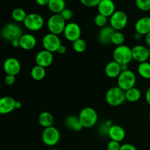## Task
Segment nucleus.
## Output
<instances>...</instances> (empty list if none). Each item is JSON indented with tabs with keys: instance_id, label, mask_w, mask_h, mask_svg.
<instances>
[{
	"instance_id": "1",
	"label": "nucleus",
	"mask_w": 150,
	"mask_h": 150,
	"mask_svg": "<svg viewBox=\"0 0 150 150\" xmlns=\"http://www.w3.org/2000/svg\"><path fill=\"white\" fill-rule=\"evenodd\" d=\"M79 120L85 128L94 127L98 121V114L92 107H85L79 114Z\"/></svg>"
},
{
	"instance_id": "2",
	"label": "nucleus",
	"mask_w": 150,
	"mask_h": 150,
	"mask_svg": "<svg viewBox=\"0 0 150 150\" xmlns=\"http://www.w3.org/2000/svg\"><path fill=\"white\" fill-rule=\"evenodd\" d=\"M105 98L108 105L117 107L122 105L126 100L125 92L119 86H113L107 91Z\"/></svg>"
},
{
	"instance_id": "3",
	"label": "nucleus",
	"mask_w": 150,
	"mask_h": 150,
	"mask_svg": "<svg viewBox=\"0 0 150 150\" xmlns=\"http://www.w3.org/2000/svg\"><path fill=\"white\" fill-rule=\"evenodd\" d=\"M113 59L120 64H128L133 60L132 48L126 45L117 46L113 51Z\"/></svg>"
},
{
	"instance_id": "4",
	"label": "nucleus",
	"mask_w": 150,
	"mask_h": 150,
	"mask_svg": "<svg viewBox=\"0 0 150 150\" xmlns=\"http://www.w3.org/2000/svg\"><path fill=\"white\" fill-rule=\"evenodd\" d=\"M66 24V21L60 14H53L50 16L47 22V26L50 33L58 36L64 32Z\"/></svg>"
},
{
	"instance_id": "5",
	"label": "nucleus",
	"mask_w": 150,
	"mask_h": 150,
	"mask_svg": "<svg viewBox=\"0 0 150 150\" xmlns=\"http://www.w3.org/2000/svg\"><path fill=\"white\" fill-rule=\"evenodd\" d=\"M21 27L17 23H8L4 25L1 31V35L4 40L13 41L16 39H20L23 35Z\"/></svg>"
},
{
	"instance_id": "6",
	"label": "nucleus",
	"mask_w": 150,
	"mask_h": 150,
	"mask_svg": "<svg viewBox=\"0 0 150 150\" xmlns=\"http://www.w3.org/2000/svg\"><path fill=\"white\" fill-rule=\"evenodd\" d=\"M136 83V76L132 70H127L120 73L117 78V86L125 92L135 87Z\"/></svg>"
},
{
	"instance_id": "7",
	"label": "nucleus",
	"mask_w": 150,
	"mask_h": 150,
	"mask_svg": "<svg viewBox=\"0 0 150 150\" xmlns=\"http://www.w3.org/2000/svg\"><path fill=\"white\" fill-rule=\"evenodd\" d=\"M23 23L28 30L38 32L43 27L44 19L42 16L38 13H32L27 14Z\"/></svg>"
},
{
	"instance_id": "8",
	"label": "nucleus",
	"mask_w": 150,
	"mask_h": 150,
	"mask_svg": "<svg viewBox=\"0 0 150 150\" xmlns=\"http://www.w3.org/2000/svg\"><path fill=\"white\" fill-rule=\"evenodd\" d=\"M110 26L115 31H122L128 23V17L124 11L116 10L110 17Z\"/></svg>"
},
{
	"instance_id": "9",
	"label": "nucleus",
	"mask_w": 150,
	"mask_h": 150,
	"mask_svg": "<svg viewBox=\"0 0 150 150\" xmlns=\"http://www.w3.org/2000/svg\"><path fill=\"white\" fill-rule=\"evenodd\" d=\"M42 140L46 146H55L60 140L59 131L54 126L44 128L42 133Z\"/></svg>"
},
{
	"instance_id": "10",
	"label": "nucleus",
	"mask_w": 150,
	"mask_h": 150,
	"mask_svg": "<svg viewBox=\"0 0 150 150\" xmlns=\"http://www.w3.org/2000/svg\"><path fill=\"white\" fill-rule=\"evenodd\" d=\"M42 44L44 50L54 53L57 52V50L62 45V42L58 35H54V34L49 32L42 38Z\"/></svg>"
},
{
	"instance_id": "11",
	"label": "nucleus",
	"mask_w": 150,
	"mask_h": 150,
	"mask_svg": "<svg viewBox=\"0 0 150 150\" xmlns=\"http://www.w3.org/2000/svg\"><path fill=\"white\" fill-rule=\"evenodd\" d=\"M64 35L66 40L70 42H73L81 38V29L77 23L70 22L66 24L64 30Z\"/></svg>"
},
{
	"instance_id": "12",
	"label": "nucleus",
	"mask_w": 150,
	"mask_h": 150,
	"mask_svg": "<svg viewBox=\"0 0 150 150\" xmlns=\"http://www.w3.org/2000/svg\"><path fill=\"white\" fill-rule=\"evenodd\" d=\"M132 56L133 59L139 63L147 62L150 58L149 48L142 45H135L132 48Z\"/></svg>"
},
{
	"instance_id": "13",
	"label": "nucleus",
	"mask_w": 150,
	"mask_h": 150,
	"mask_svg": "<svg viewBox=\"0 0 150 150\" xmlns=\"http://www.w3.org/2000/svg\"><path fill=\"white\" fill-rule=\"evenodd\" d=\"M3 68L7 75L17 76L21 71V63L18 60L14 57H9L4 61Z\"/></svg>"
},
{
	"instance_id": "14",
	"label": "nucleus",
	"mask_w": 150,
	"mask_h": 150,
	"mask_svg": "<svg viewBox=\"0 0 150 150\" xmlns=\"http://www.w3.org/2000/svg\"><path fill=\"white\" fill-rule=\"evenodd\" d=\"M53 62H54L53 53L49 52L46 50H42L39 51L35 57V62L37 65L41 66L44 68L51 66Z\"/></svg>"
},
{
	"instance_id": "15",
	"label": "nucleus",
	"mask_w": 150,
	"mask_h": 150,
	"mask_svg": "<svg viewBox=\"0 0 150 150\" xmlns=\"http://www.w3.org/2000/svg\"><path fill=\"white\" fill-rule=\"evenodd\" d=\"M97 7L98 13L107 18L111 17L116 11V6L113 0H101Z\"/></svg>"
},
{
	"instance_id": "16",
	"label": "nucleus",
	"mask_w": 150,
	"mask_h": 150,
	"mask_svg": "<svg viewBox=\"0 0 150 150\" xmlns=\"http://www.w3.org/2000/svg\"><path fill=\"white\" fill-rule=\"evenodd\" d=\"M16 100L10 96L0 98V114H7L16 109Z\"/></svg>"
},
{
	"instance_id": "17",
	"label": "nucleus",
	"mask_w": 150,
	"mask_h": 150,
	"mask_svg": "<svg viewBox=\"0 0 150 150\" xmlns=\"http://www.w3.org/2000/svg\"><path fill=\"white\" fill-rule=\"evenodd\" d=\"M125 131L124 128L120 125H111L109 127L108 131V137L111 139V140L115 141V142H121L125 138Z\"/></svg>"
},
{
	"instance_id": "18",
	"label": "nucleus",
	"mask_w": 150,
	"mask_h": 150,
	"mask_svg": "<svg viewBox=\"0 0 150 150\" xmlns=\"http://www.w3.org/2000/svg\"><path fill=\"white\" fill-rule=\"evenodd\" d=\"M136 32L140 34L142 36L147 35L150 32V17L144 16L139 18L135 23Z\"/></svg>"
},
{
	"instance_id": "19",
	"label": "nucleus",
	"mask_w": 150,
	"mask_h": 150,
	"mask_svg": "<svg viewBox=\"0 0 150 150\" xmlns=\"http://www.w3.org/2000/svg\"><path fill=\"white\" fill-rule=\"evenodd\" d=\"M20 47L23 50L29 51L36 46L37 40L34 35L31 34H23L19 39Z\"/></svg>"
},
{
	"instance_id": "20",
	"label": "nucleus",
	"mask_w": 150,
	"mask_h": 150,
	"mask_svg": "<svg viewBox=\"0 0 150 150\" xmlns=\"http://www.w3.org/2000/svg\"><path fill=\"white\" fill-rule=\"evenodd\" d=\"M122 73L120 64L115 61L109 62L105 67V73L110 79H117Z\"/></svg>"
},
{
	"instance_id": "21",
	"label": "nucleus",
	"mask_w": 150,
	"mask_h": 150,
	"mask_svg": "<svg viewBox=\"0 0 150 150\" xmlns=\"http://www.w3.org/2000/svg\"><path fill=\"white\" fill-rule=\"evenodd\" d=\"M114 29L111 26H105L101 28L98 35V40L100 42L104 45L111 43V36L114 32Z\"/></svg>"
},
{
	"instance_id": "22",
	"label": "nucleus",
	"mask_w": 150,
	"mask_h": 150,
	"mask_svg": "<svg viewBox=\"0 0 150 150\" xmlns=\"http://www.w3.org/2000/svg\"><path fill=\"white\" fill-rule=\"evenodd\" d=\"M64 125L68 129L74 131H80L83 128L79 120V117L74 115H70L64 120Z\"/></svg>"
},
{
	"instance_id": "23",
	"label": "nucleus",
	"mask_w": 150,
	"mask_h": 150,
	"mask_svg": "<svg viewBox=\"0 0 150 150\" xmlns=\"http://www.w3.org/2000/svg\"><path fill=\"white\" fill-rule=\"evenodd\" d=\"M54 119L52 114L48 111H42L38 117V122L44 128L53 126Z\"/></svg>"
},
{
	"instance_id": "24",
	"label": "nucleus",
	"mask_w": 150,
	"mask_h": 150,
	"mask_svg": "<svg viewBox=\"0 0 150 150\" xmlns=\"http://www.w3.org/2000/svg\"><path fill=\"white\" fill-rule=\"evenodd\" d=\"M48 7L54 14H60L66 8L65 0H50Z\"/></svg>"
},
{
	"instance_id": "25",
	"label": "nucleus",
	"mask_w": 150,
	"mask_h": 150,
	"mask_svg": "<svg viewBox=\"0 0 150 150\" xmlns=\"http://www.w3.org/2000/svg\"><path fill=\"white\" fill-rule=\"evenodd\" d=\"M142 98V92L136 87H133L125 91L126 100L130 103H136Z\"/></svg>"
},
{
	"instance_id": "26",
	"label": "nucleus",
	"mask_w": 150,
	"mask_h": 150,
	"mask_svg": "<svg viewBox=\"0 0 150 150\" xmlns=\"http://www.w3.org/2000/svg\"><path fill=\"white\" fill-rule=\"evenodd\" d=\"M46 70L45 68L39 65H35L31 70V76L35 81H41L45 77Z\"/></svg>"
},
{
	"instance_id": "27",
	"label": "nucleus",
	"mask_w": 150,
	"mask_h": 150,
	"mask_svg": "<svg viewBox=\"0 0 150 150\" xmlns=\"http://www.w3.org/2000/svg\"><path fill=\"white\" fill-rule=\"evenodd\" d=\"M138 73L141 77L145 79H150V63L148 62L139 63L138 66Z\"/></svg>"
},
{
	"instance_id": "28",
	"label": "nucleus",
	"mask_w": 150,
	"mask_h": 150,
	"mask_svg": "<svg viewBox=\"0 0 150 150\" xmlns=\"http://www.w3.org/2000/svg\"><path fill=\"white\" fill-rule=\"evenodd\" d=\"M12 18L13 20L16 22H23L25 18H26V11L23 9L18 7V8H15L14 10L12 11L11 13Z\"/></svg>"
},
{
	"instance_id": "29",
	"label": "nucleus",
	"mask_w": 150,
	"mask_h": 150,
	"mask_svg": "<svg viewBox=\"0 0 150 150\" xmlns=\"http://www.w3.org/2000/svg\"><path fill=\"white\" fill-rule=\"evenodd\" d=\"M125 40V35L121 32H120V31H114L112 36H111V43L117 45V46H120V45H124Z\"/></svg>"
},
{
	"instance_id": "30",
	"label": "nucleus",
	"mask_w": 150,
	"mask_h": 150,
	"mask_svg": "<svg viewBox=\"0 0 150 150\" xmlns=\"http://www.w3.org/2000/svg\"><path fill=\"white\" fill-rule=\"evenodd\" d=\"M73 48L76 52L79 54L84 52L86 49V42L81 38H79V40L73 42Z\"/></svg>"
},
{
	"instance_id": "31",
	"label": "nucleus",
	"mask_w": 150,
	"mask_h": 150,
	"mask_svg": "<svg viewBox=\"0 0 150 150\" xmlns=\"http://www.w3.org/2000/svg\"><path fill=\"white\" fill-rule=\"evenodd\" d=\"M136 4L142 11L147 12L150 10V0H136Z\"/></svg>"
},
{
	"instance_id": "32",
	"label": "nucleus",
	"mask_w": 150,
	"mask_h": 150,
	"mask_svg": "<svg viewBox=\"0 0 150 150\" xmlns=\"http://www.w3.org/2000/svg\"><path fill=\"white\" fill-rule=\"evenodd\" d=\"M94 21H95V25H96L97 26L103 28L104 27V26H106L107 23H108V18L98 13V14L95 17Z\"/></svg>"
},
{
	"instance_id": "33",
	"label": "nucleus",
	"mask_w": 150,
	"mask_h": 150,
	"mask_svg": "<svg viewBox=\"0 0 150 150\" xmlns=\"http://www.w3.org/2000/svg\"><path fill=\"white\" fill-rule=\"evenodd\" d=\"M100 1L101 0H80L81 3L87 7H98Z\"/></svg>"
},
{
	"instance_id": "34",
	"label": "nucleus",
	"mask_w": 150,
	"mask_h": 150,
	"mask_svg": "<svg viewBox=\"0 0 150 150\" xmlns=\"http://www.w3.org/2000/svg\"><path fill=\"white\" fill-rule=\"evenodd\" d=\"M62 17L64 18V20L65 21H70V19H72L73 16V11H72L69 8H65L61 13H60Z\"/></svg>"
},
{
	"instance_id": "35",
	"label": "nucleus",
	"mask_w": 150,
	"mask_h": 150,
	"mask_svg": "<svg viewBox=\"0 0 150 150\" xmlns=\"http://www.w3.org/2000/svg\"><path fill=\"white\" fill-rule=\"evenodd\" d=\"M121 144L120 142L111 140L107 145V150H120Z\"/></svg>"
},
{
	"instance_id": "36",
	"label": "nucleus",
	"mask_w": 150,
	"mask_h": 150,
	"mask_svg": "<svg viewBox=\"0 0 150 150\" xmlns=\"http://www.w3.org/2000/svg\"><path fill=\"white\" fill-rule=\"evenodd\" d=\"M4 82L8 86L14 84V83L16 82V76H12V75H7L4 78Z\"/></svg>"
},
{
	"instance_id": "37",
	"label": "nucleus",
	"mask_w": 150,
	"mask_h": 150,
	"mask_svg": "<svg viewBox=\"0 0 150 150\" xmlns=\"http://www.w3.org/2000/svg\"><path fill=\"white\" fill-rule=\"evenodd\" d=\"M120 150H137L136 146L131 144H124L121 145Z\"/></svg>"
},
{
	"instance_id": "38",
	"label": "nucleus",
	"mask_w": 150,
	"mask_h": 150,
	"mask_svg": "<svg viewBox=\"0 0 150 150\" xmlns=\"http://www.w3.org/2000/svg\"><path fill=\"white\" fill-rule=\"evenodd\" d=\"M35 1H36L37 4L40 6H48L50 0H35Z\"/></svg>"
},
{
	"instance_id": "39",
	"label": "nucleus",
	"mask_w": 150,
	"mask_h": 150,
	"mask_svg": "<svg viewBox=\"0 0 150 150\" xmlns=\"http://www.w3.org/2000/svg\"><path fill=\"white\" fill-rule=\"evenodd\" d=\"M66 51H67V48H66L65 45H62V44L60 45L59 49L57 50V52H58L59 54H64L66 53Z\"/></svg>"
},
{
	"instance_id": "40",
	"label": "nucleus",
	"mask_w": 150,
	"mask_h": 150,
	"mask_svg": "<svg viewBox=\"0 0 150 150\" xmlns=\"http://www.w3.org/2000/svg\"><path fill=\"white\" fill-rule=\"evenodd\" d=\"M10 42H11V45L14 48H18V47H20V40H19V39H16L14 40L11 41Z\"/></svg>"
},
{
	"instance_id": "41",
	"label": "nucleus",
	"mask_w": 150,
	"mask_h": 150,
	"mask_svg": "<svg viewBox=\"0 0 150 150\" xmlns=\"http://www.w3.org/2000/svg\"><path fill=\"white\" fill-rule=\"evenodd\" d=\"M145 99L148 105H150V87L146 90V94H145Z\"/></svg>"
},
{
	"instance_id": "42",
	"label": "nucleus",
	"mask_w": 150,
	"mask_h": 150,
	"mask_svg": "<svg viewBox=\"0 0 150 150\" xmlns=\"http://www.w3.org/2000/svg\"><path fill=\"white\" fill-rule=\"evenodd\" d=\"M145 42L148 46L150 47V32L145 35Z\"/></svg>"
},
{
	"instance_id": "43",
	"label": "nucleus",
	"mask_w": 150,
	"mask_h": 150,
	"mask_svg": "<svg viewBox=\"0 0 150 150\" xmlns=\"http://www.w3.org/2000/svg\"><path fill=\"white\" fill-rule=\"evenodd\" d=\"M120 67H121L122 72L126 71V70H129L128 64H120Z\"/></svg>"
},
{
	"instance_id": "44",
	"label": "nucleus",
	"mask_w": 150,
	"mask_h": 150,
	"mask_svg": "<svg viewBox=\"0 0 150 150\" xmlns=\"http://www.w3.org/2000/svg\"><path fill=\"white\" fill-rule=\"evenodd\" d=\"M22 107V103L20 101H16V109H19Z\"/></svg>"
},
{
	"instance_id": "45",
	"label": "nucleus",
	"mask_w": 150,
	"mask_h": 150,
	"mask_svg": "<svg viewBox=\"0 0 150 150\" xmlns=\"http://www.w3.org/2000/svg\"><path fill=\"white\" fill-rule=\"evenodd\" d=\"M142 35H140V34L137 33V32H136L134 35V38L136 40H140L141 38H142Z\"/></svg>"
},
{
	"instance_id": "46",
	"label": "nucleus",
	"mask_w": 150,
	"mask_h": 150,
	"mask_svg": "<svg viewBox=\"0 0 150 150\" xmlns=\"http://www.w3.org/2000/svg\"><path fill=\"white\" fill-rule=\"evenodd\" d=\"M51 150H59V149H51Z\"/></svg>"
},
{
	"instance_id": "47",
	"label": "nucleus",
	"mask_w": 150,
	"mask_h": 150,
	"mask_svg": "<svg viewBox=\"0 0 150 150\" xmlns=\"http://www.w3.org/2000/svg\"><path fill=\"white\" fill-rule=\"evenodd\" d=\"M149 57H150V47L149 48Z\"/></svg>"
},
{
	"instance_id": "48",
	"label": "nucleus",
	"mask_w": 150,
	"mask_h": 150,
	"mask_svg": "<svg viewBox=\"0 0 150 150\" xmlns=\"http://www.w3.org/2000/svg\"><path fill=\"white\" fill-rule=\"evenodd\" d=\"M149 122H150V114H149Z\"/></svg>"
}]
</instances>
